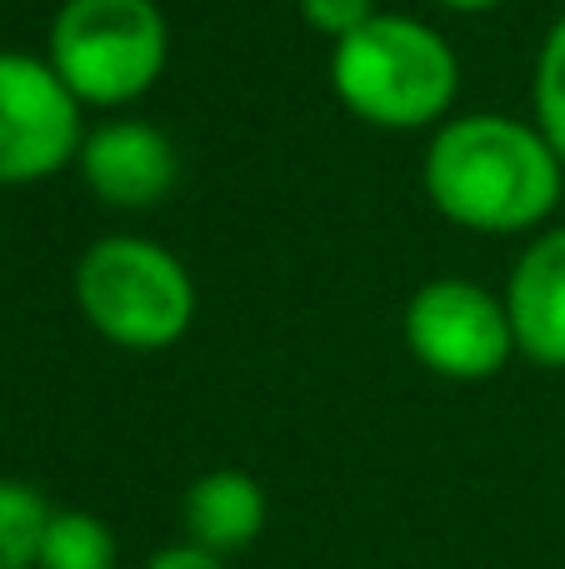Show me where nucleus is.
Wrapping results in <instances>:
<instances>
[{
    "label": "nucleus",
    "instance_id": "11",
    "mask_svg": "<svg viewBox=\"0 0 565 569\" xmlns=\"http://www.w3.org/2000/svg\"><path fill=\"white\" fill-rule=\"evenodd\" d=\"M50 515L56 505L40 495V485L0 475V569H36Z\"/></svg>",
    "mask_w": 565,
    "mask_h": 569
},
{
    "label": "nucleus",
    "instance_id": "14",
    "mask_svg": "<svg viewBox=\"0 0 565 569\" xmlns=\"http://www.w3.org/2000/svg\"><path fill=\"white\" fill-rule=\"evenodd\" d=\"M140 569H230V560H220V555H210V550H196V545H186V540H176V545H166V550H156Z\"/></svg>",
    "mask_w": 565,
    "mask_h": 569
},
{
    "label": "nucleus",
    "instance_id": "2",
    "mask_svg": "<svg viewBox=\"0 0 565 569\" xmlns=\"http://www.w3.org/2000/svg\"><path fill=\"white\" fill-rule=\"evenodd\" d=\"M326 76L336 106L386 136H430L456 116L460 56L440 26L410 10H380L336 40Z\"/></svg>",
    "mask_w": 565,
    "mask_h": 569
},
{
    "label": "nucleus",
    "instance_id": "15",
    "mask_svg": "<svg viewBox=\"0 0 565 569\" xmlns=\"http://www.w3.org/2000/svg\"><path fill=\"white\" fill-rule=\"evenodd\" d=\"M430 10H440V16H490V10H500L506 0H426Z\"/></svg>",
    "mask_w": 565,
    "mask_h": 569
},
{
    "label": "nucleus",
    "instance_id": "10",
    "mask_svg": "<svg viewBox=\"0 0 565 569\" xmlns=\"http://www.w3.org/2000/svg\"><path fill=\"white\" fill-rule=\"evenodd\" d=\"M36 569H120V540L100 515L56 510L40 540Z\"/></svg>",
    "mask_w": 565,
    "mask_h": 569
},
{
    "label": "nucleus",
    "instance_id": "4",
    "mask_svg": "<svg viewBox=\"0 0 565 569\" xmlns=\"http://www.w3.org/2000/svg\"><path fill=\"white\" fill-rule=\"evenodd\" d=\"M40 56L86 110L126 116L166 80L170 16L160 0H60Z\"/></svg>",
    "mask_w": 565,
    "mask_h": 569
},
{
    "label": "nucleus",
    "instance_id": "5",
    "mask_svg": "<svg viewBox=\"0 0 565 569\" xmlns=\"http://www.w3.org/2000/svg\"><path fill=\"white\" fill-rule=\"evenodd\" d=\"M400 340L420 370L450 385H486L521 355L506 295L470 276L416 284L400 310Z\"/></svg>",
    "mask_w": 565,
    "mask_h": 569
},
{
    "label": "nucleus",
    "instance_id": "1",
    "mask_svg": "<svg viewBox=\"0 0 565 569\" xmlns=\"http://www.w3.org/2000/svg\"><path fill=\"white\" fill-rule=\"evenodd\" d=\"M420 190L466 236H541L565 200V160L511 110H460L426 136Z\"/></svg>",
    "mask_w": 565,
    "mask_h": 569
},
{
    "label": "nucleus",
    "instance_id": "13",
    "mask_svg": "<svg viewBox=\"0 0 565 569\" xmlns=\"http://www.w3.org/2000/svg\"><path fill=\"white\" fill-rule=\"evenodd\" d=\"M300 10V26L310 36H320L326 46L346 40L350 30H360L370 16H380V0H296Z\"/></svg>",
    "mask_w": 565,
    "mask_h": 569
},
{
    "label": "nucleus",
    "instance_id": "12",
    "mask_svg": "<svg viewBox=\"0 0 565 569\" xmlns=\"http://www.w3.org/2000/svg\"><path fill=\"white\" fill-rule=\"evenodd\" d=\"M531 120L565 160V10L546 26L531 66Z\"/></svg>",
    "mask_w": 565,
    "mask_h": 569
},
{
    "label": "nucleus",
    "instance_id": "9",
    "mask_svg": "<svg viewBox=\"0 0 565 569\" xmlns=\"http://www.w3.org/2000/svg\"><path fill=\"white\" fill-rule=\"evenodd\" d=\"M270 525V495L250 470L220 465L186 485L180 495V535L196 550H210L220 560H236L266 535Z\"/></svg>",
    "mask_w": 565,
    "mask_h": 569
},
{
    "label": "nucleus",
    "instance_id": "7",
    "mask_svg": "<svg viewBox=\"0 0 565 569\" xmlns=\"http://www.w3.org/2000/svg\"><path fill=\"white\" fill-rule=\"evenodd\" d=\"M76 176L106 210L140 216L176 196L180 186V150L156 120L106 116L86 130L76 156Z\"/></svg>",
    "mask_w": 565,
    "mask_h": 569
},
{
    "label": "nucleus",
    "instance_id": "6",
    "mask_svg": "<svg viewBox=\"0 0 565 569\" xmlns=\"http://www.w3.org/2000/svg\"><path fill=\"white\" fill-rule=\"evenodd\" d=\"M86 106L46 56L0 50V186H40L76 170Z\"/></svg>",
    "mask_w": 565,
    "mask_h": 569
},
{
    "label": "nucleus",
    "instance_id": "8",
    "mask_svg": "<svg viewBox=\"0 0 565 569\" xmlns=\"http://www.w3.org/2000/svg\"><path fill=\"white\" fill-rule=\"evenodd\" d=\"M500 295H506L521 360L541 370H565V220L521 246Z\"/></svg>",
    "mask_w": 565,
    "mask_h": 569
},
{
    "label": "nucleus",
    "instance_id": "3",
    "mask_svg": "<svg viewBox=\"0 0 565 569\" xmlns=\"http://www.w3.org/2000/svg\"><path fill=\"white\" fill-rule=\"evenodd\" d=\"M76 310L106 345L126 355L176 350L200 315L190 266L150 236H100L70 276Z\"/></svg>",
    "mask_w": 565,
    "mask_h": 569
}]
</instances>
